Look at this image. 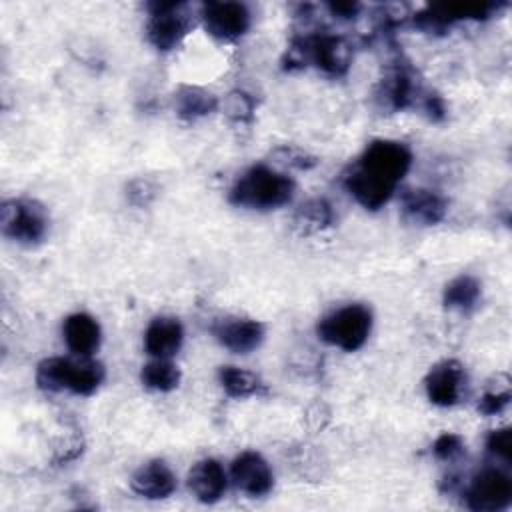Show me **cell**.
Listing matches in <instances>:
<instances>
[{
    "label": "cell",
    "instance_id": "1",
    "mask_svg": "<svg viewBox=\"0 0 512 512\" xmlns=\"http://www.w3.org/2000/svg\"><path fill=\"white\" fill-rule=\"evenodd\" d=\"M412 166V152L398 140H372L346 170L344 186L366 210L382 208Z\"/></svg>",
    "mask_w": 512,
    "mask_h": 512
},
{
    "label": "cell",
    "instance_id": "2",
    "mask_svg": "<svg viewBox=\"0 0 512 512\" xmlns=\"http://www.w3.org/2000/svg\"><path fill=\"white\" fill-rule=\"evenodd\" d=\"M294 180L270 166L256 164L242 172L230 188V202L248 210H274L294 196Z\"/></svg>",
    "mask_w": 512,
    "mask_h": 512
},
{
    "label": "cell",
    "instance_id": "3",
    "mask_svg": "<svg viewBox=\"0 0 512 512\" xmlns=\"http://www.w3.org/2000/svg\"><path fill=\"white\" fill-rule=\"evenodd\" d=\"M104 382V366L88 356L80 360L52 356L36 366V384L46 392L68 390L80 396L94 394Z\"/></svg>",
    "mask_w": 512,
    "mask_h": 512
},
{
    "label": "cell",
    "instance_id": "4",
    "mask_svg": "<svg viewBox=\"0 0 512 512\" xmlns=\"http://www.w3.org/2000/svg\"><path fill=\"white\" fill-rule=\"evenodd\" d=\"M314 64L328 76H344L352 64L350 44L334 34H314L296 38L286 50L284 68H302Z\"/></svg>",
    "mask_w": 512,
    "mask_h": 512
},
{
    "label": "cell",
    "instance_id": "5",
    "mask_svg": "<svg viewBox=\"0 0 512 512\" xmlns=\"http://www.w3.org/2000/svg\"><path fill=\"white\" fill-rule=\"evenodd\" d=\"M372 330V312L362 304H348L326 314L318 326V338L344 352L364 346Z\"/></svg>",
    "mask_w": 512,
    "mask_h": 512
},
{
    "label": "cell",
    "instance_id": "6",
    "mask_svg": "<svg viewBox=\"0 0 512 512\" xmlns=\"http://www.w3.org/2000/svg\"><path fill=\"white\" fill-rule=\"evenodd\" d=\"M148 10L146 34L150 44L160 52L176 48L194 28V16L186 2H152Z\"/></svg>",
    "mask_w": 512,
    "mask_h": 512
},
{
    "label": "cell",
    "instance_id": "7",
    "mask_svg": "<svg viewBox=\"0 0 512 512\" xmlns=\"http://www.w3.org/2000/svg\"><path fill=\"white\" fill-rule=\"evenodd\" d=\"M0 224L4 236L20 244H38L48 232L46 208L30 198L6 200L0 208Z\"/></svg>",
    "mask_w": 512,
    "mask_h": 512
},
{
    "label": "cell",
    "instance_id": "8",
    "mask_svg": "<svg viewBox=\"0 0 512 512\" xmlns=\"http://www.w3.org/2000/svg\"><path fill=\"white\" fill-rule=\"evenodd\" d=\"M468 508L474 512H498L512 502V480L498 468H484L478 472L466 492Z\"/></svg>",
    "mask_w": 512,
    "mask_h": 512
},
{
    "label": "cell",
    "instance_id": "9",
    "mask_svg": "<svg viewBox=\"0 0 512 512\" xmlns=\"http://www.w3.org/2000/svg\"><path fill=\"white\" fill-rule=\"evenodd\" d=\"M206 32L220 42H234L250 28V10L242 2H206L200 12Z\"/></svg>",
    "mask_w": 512,
    "mask_h": 512
},
{
    "label": "cell",
    "instance_id": "10",
    "mask_svg": "<svg viewBox=\"0 0 512 512\" xmlns=\"http://www.w3.org/2000/svg\"><path fill=\"white\" fill-rule=\"evenodd\" d=\"M500 4L482 2V4H436L428 6L414 16V24L424 32H444L452 22L458 20H484L498 12Z\"/></svg>",
    "mask_w": 512,
    "mask_h": 512
},
{
    "label": "cell",
    "instance_id": "11",
    "mask_svg": "<svg viewBox=\"0 0 512 512\" xmlns=\"http://www.w3.org/2000/svg\"><path fill=\"white\" fill-rule=\"evenodd\" d=\"M466 372L458 360H442L430 368L424 388L426 396L436 406H454L462 398Z\"/></svg>",
    "mask_w": 512,
    "mask_h": 512
},
{
    "label": "cell",
    "instance_id": "12",
    "mask_svg": "<svg viewBox=\"0 0 512 512\" xmlns=\"http://www.w3.org/2000/svg\"><path fill=\"white\" fill-rule=\"evenodd\" d=\"M214 338L236 354H248L256 350L264 340V326L252 318L226 316L212 326Z\"/></svg>",
    "mask_w": 512,
    "mask_h": 512
},
{
    "label": "cell",
    "instance_id": "13",
    "mask_svg": "<svg viewBox=\"0 0 512 512\" xmlns=\"http://www.w3.org/2000/svg\"><path fill=\"white\" fill-rule=\"evenodd\" d=\"M232 482L248 496H264L274 486V474L258 452H242L230 466Z\"/></svg>",
    "mask_w": 512,
    "mask_h": 512
},
{
    "label": "cell",
    "instance_id": "14",
    "mask_svg": "<svg viewBox=\"0 0 512 512\" xmlns=\"http://www.w3.org/2000/svg\"><path fill=\"white\" fill-rule=\"evenodd\" d=\"M448 212V202L442 194L428 188H406L402 192V214L418 226H434Z\"/></svg>",
    "mask_w": 512,
    "mask_h": 512
},
{
    "label": "cell",
    "instance_id": "15",
    "mask_svg": "<svg viewBox=\"0 0 512 512\" xmlns=\"http://www.w3.org/2000/svg\"><path fill=\"white\" fill-rule=\"evenodd\" d=\"M130 486L148 500H162L176 490V476L164 460H150L134 472Z\"/></svg>",
    "mask_w": 512,
    "mask_h": 512
},
{
    "label": "cell",
    "instance_id": "16",
    "mask_svg": "<svg viewBox=\"0 0 512 512\" xmlns=\"http://www.w3.org/2000/svg\"><path fill=\"white\" fill-rule=\"evenodd\" d=\"M190 492L204 504H214L226 490V472L214 458L198 460L188 472Z\"/></svg>",
    "mask_w": 512,
    "mask_h": 512
},
{
    "label": "cell",
    "instance_id": "17",
    "mask_svg": "<svg viewBox=\"0 0 512 512\" xmlns=\"http://www.w3.org/2000/svg\"><path fill=\"white\" fill-rule=\"evenodd\" d=\"M184 340V328L174 316H158L154 318L144 332V348L154 358H170L174 356Z\"/></svg>",
    "mask_w": 512,
    "mask_h": 512
},
{
    "label": "cell",
    "instance_id": "18",
    "mask_svg": "<svg viewBox=\"0 0 512 512\" xmlns=\"http://www.w3.org/2000/svg\"><path fill=\"white\" fill-rule=\"evenodd\" d=\"M62 336L66 346L78 356H92L102 340L98 320L86 312L70 314L62 324Z\"/></svg>",
    "mask_w": 512,
    "mask_h": 512
},
{
    "label": "cell",
    "instance_id": "19",
    "mask_svg": "<svg viewBox=\"0 0 512 512\" xmlns=\"http://www.w3.org/2000/svg\"><path fill=\"white\" fill-rule=\"evenodd\" d=\"M416 94L418 86L414 84V76L404 68H396L382 80L378 100L388 110H404L414 102Z\"/></svg>",
    "mask_w": 512,
    "mask_h": 512
},
{
    "label": "cell",
    "instance_id": "20",
    "mask_svg": "<svg viewBox=\"0 0 512 512\" xmlns=\"http://www.w3.org/2000/svg\"><path fill=\"white\" fill-rule=\"evenodd\" d=\"M174 108L182 120H198L216 112L218 98L206 88L182 84L174 94Z\"/></svg>",
    "mask_w": 512,
    "mask_h": 512
},
{
    "label": "cell",
    "instance_id": "21",
    "mask_svg": "<svg viewBox=\"0 0 512 512\" xmlns=\"http://www.w3.org/2000/svg\"><path fill=\"white\" fill-rule=\"evenodd\" d=\"M218 380L224 392L232 398H246L266 392L262 380L256 374L238 366H222L218 370Z\"/></svg>",
    "mask_w": 512,
    "mask_h": 512
},
{
    "label": "cell",
    "instance_id": "22",
    "mask_svg": "<svg viewBox=\"0 0 512 512\" xmlns=\"http://www.w3.org/2000/svg\"><path fill=\"white\" fill-rule=\"evenodd\" d=\"M334 220V212L328 200L310 198L294 214V226L300 234H314L328 228Z\"/></svg>",
    "mask_w": 512,
    "mask_h": 512
},
{
    "label": "cell",
    "instance_id": "23",
    "mask_svg": "<svg viewBox=\"0 0 512 512\" xmlns=\"http://www.w3.org/2000/svg\"><path fill=\"white\" fill-rule=\"evenodd\" d=\"M480 292H482L480 282L470 274H462L446 284L442 302L450 310H470L476 306Z\"/></svg>",
    "mask_w": 512,
    "mask_h": 512
},
{
    "label": "cell",
    "instance_id": "24",
    "mask_svg": "<svg viewBox=\"0 0 512 512\" xmlns=\"http://www.w3.org/2000/svg\"><path fill=\"white\" fill-rule=\"evenodd\" d=\"M180 368L166 358H156L148 364L142 366L140 380L146 388L156 390V392H170L180 384Z\"/></svg>",
    "mask_w": 512,
    "mask_h": 512
},
{
    "label": "cell",
    "instance_id": "25",
    "mask_svg": "<svg viewBox=\"0 0 512 512\" xmlns=\"http://www.w3.org/2000/svg\"><path fill=\"white\" fill-rule=\"evenodd\" d=\"M224 112L232 122L246 124L254 116V98L244 90H232L224 98Z\"/></svg>",
    "mask_w": 512,
    "mask_h": 512
},
{
    "label": "cell",
    "instance_id": "26",
    "mask_svg": "<svg viewBox=\"0 0 512 512\" xmlns=\"http://www.w3.org/2000/svg\"><path fill=\"white\" fill-rule=\"evenodd\" d=\"M158 196V186L148 178H134L126 186V198L136 208H146Z\"/></svg>",
    "mask_w": 512,
    "mask_h": 512
},
{
    "label": "cell",
    "instance_id": "27",
    "mask_svg": "<svg viewBox=\"0 0 512 512\" xmlns=\"http://www.w3.org/2000/svg\"><path fill=\"white\" fill-rule=\"evenodd\" d=\"M486 448L490 454L502 458L504 462H512V430L498 428L486 436Z\"/></svg>",
    "mask_w": 512,
    "mask_h": 512
},
{
    "label": "cell",
    "instance_id": "28",
    "mask_svg": "<svg viewBox=\"0 0 512 512\" xmlns=\"http://www.w3.org/2000/svg\"><path fill=\"white\" fill-rule=\"evenodd\" d=\"M432 452L440 460H454L460 454H464V440H462V436H458L454 432H444L434 440Z\"/></svg>",
    "mask_w": 512,
    "mask_h": 512
},
{
    "label": "cell",
    "instance_id": "29",
    "mask_svg": "<svg viewBox=\"0 0 512 512\" xmlns=\"http://www.w3.org/2000/svg\"><path fill=\"white\" fill-rule=\"evenodd\" d=\"M510 388L504 386V388H496V390H488L480 402H478V412L486 414V416H494V414H500L504 412V408L508 406L510 402Z\"/></svg>",
    "mask_w": 512,
    "mask_h": 512
},
{
    "label": "cell",
    "instance_id": "30",
    "mask_svg": "<svg viewBox=\"0 0 512 512\" xmlns=\"http://www.w3.org/2000/svg\"><path fill=\"white\" fill-rule=\"evenodd\" d=\"M278 154H280V160L284 162V164H290V166H296V168H312V166H316L318 164V160L314 158V156H310V154H306V152H302V150H298V148H282V150H278Z\"/></svg>",
    "mask_w": 512,
    "mask_h": 512
},
{
    "label": "cell",
    "instance_id": "31",
    "mask_svg": "<svg viewBox=\"0 0 512 512\" xmlns=\"http://www.w3.org/2000/svg\"><path fill=\"white\" fill-rule=\"evenodd\" d=\"M328 420H330V410L326 408L324 402H314L306 412V422L312 430H322Z\"/></svg>",
    "mask_w": 512,
    "mask_h": 512
},
{
    "label": "cell",
    "instance_id": "32",
    "mask_svg": "<svg viewBox=\"0 0 512 512\" xmlns=\"http://www.w3.org/2000/svg\"><path fill=\"white\" fill-rule=\"evenodd\" d=\"M424 110L432 122H440L446 118V104L438 94H428L424 98Z\"/></svg>",
    "mask_w": 512,
    "mask_h": 512
},
{
    "label": "cell",
    "instance_id": "33",
    "mask_svg": "<svg viewBox=\"0 0 512 512\" xmlns=\"http://www.w3.org/2000/svg\"><path fill=\"white\" fill-rule=\"evenodd\" d=\"M360 4H356V2H336V4H328V10L334 14V16H338V18H342V20H352L358 12H360Z\"/></svg>",
    "mask_w": 512,
    "mask_h": 512
}]
</instances>
